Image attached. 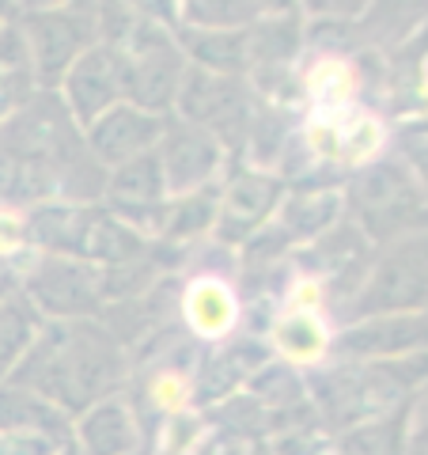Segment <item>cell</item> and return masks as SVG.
<instances>
[{
	"instance_id": "6da1fadb",
	"label": "cell",
	"mask_w": 428,
	"mask_h": 455,
	"mask_svg": "<svg viewBox=\"0 0 428 455\" xmlns=\"http://www.w3.org/2000/svg\"><path fill=\"white\" fill-rule=\"evenodd\" d=\"M107 171L91 160L83 130L57 92H35L0 122V209L27 212L46 202L95 205Z\"/></svg>"
},
{
	"instance_id": "7a4b0ae2",
	"label": "cell",
	"mask_w": 428,
	"mask_h": 455,
	"mask_svg": "<svg viewBox=\"0 0 428 455\" xmlns=\"http://www.w3.org/2000/svg\"><path fill=\"white\" fill-rule=\"evenodd\" d=\"M130 372V349L99 319H46L8 379L76 421L88 406L125 391Z\"/></svg>"
},
{
	"instance_id": "3957f363",
	"label": "cell",
	"mask_w": 428,
	"mask_h": 455,
	"mask_svg": "<svg viewBox=\"0 0 428 455\" xmlns=\"http://www.w3.org/2000/svg\"><path fill=\"white\" fill-rule=\"evenodd\" d=\"M341 197H345V220L361 228L372 247L424 232V179L394 156H379L349 171Z\"/></svg>"
},
{
	"instance_id": "277c9868",
	"label": "cell",
	"mask_w": 428,
	"mask_h": 455,
	"mask_svg": "<svg viewBox=\"0 0 428 455\" xmlns=\"http://www.w3.org/2000/svg\"><path fill=\"white\" fill-rule=\"evenodd\" d=\"M428 239L424 232H409L402 239L376 247L372 266L353 292V300L337 315V326L368 315H409L424 311L428 300Z\"/></svg>"
},
{
	"instance_id": "5b68a950",
	"label": "cell",
	"mask_w": 428,
	"mask_h": 455,
	"mask_svg": "<svg viewBox=\"0 0 428 455\" xmlns=\"http://www.w3.org/2000/svg\"><path fill=\"white\" fill-rule=\"evenodd\" d=\"M258 103L262 99L254 95V88L242 76H220L186 65L170 114L190 125H202L227 148V156H239Z\"/></svg>"
},
{
	"instance_id": "8992f818",
	"label": "cell",
	"mask_w": 428,
	"mask_h": 455,
	"mask_svg": "<svg viewBox=\"0 0 428 455\" xmlns=\"http://www.w3.org/2000/svg\"><path fill=\"white\" fill-rule=\"evenodd\" d=\"M16 27L38 92H57V84L99 42V4L95 8H57V12H20Z\"/></svg>"
},
{
	"instance_id": "52a82bcc",
	"label": "cell",
	"mask_w": 428,
	"mask_h": 455,
	"mask_svg": "<svg viewBox=\"0 0 428 455\" xmlns=\"http://www.w3.org/2000/svg\"><path fill=\"white\" fill-rule=\"evenodd\" d=\"M20 292L42 319H95L107 304L103 269L68 254H38L20 269Z\"/></svg>"
},
{
	"instance_id": "ba28073f",
	"label": "cell",
	"mask_w": 428,
	"mask_h": 455,
	"mask_svg": "<svg viewBox=\"0 0 428 455\" xmlns=\"http://www.w3.org/2000/svg\"><path fill=\"white\" fill-rule=\"evenodd\" d=\"M284 182L277 171L258 167H227L220 179V202H217V224H212V239L220 247H239L247 235H254L262 224L273 220V212L284 197Z\"/></svg>"
},
{
	"instance_id": "9c48e42d",
	"label": "cell",
	"mask_w": 428,
	"mask_h": 455,
	"mask_svg": "<svg viewBox=\"0 0 428 455\" xmlns=\"http://www.w3.org/2000/svg\"><path fill=\"white\" fill-rule=\"evenodd\" d=\"M155 156H160L170 197L217 187V182L227 175V164H232L227 148L209 130L182 122L175 114H167V125H163L160 145H155Z\"/></svg>"
},
{
	"instance_id": "30bf717a",
	"label": "cell",
	"mask_w": 428,
	"mask_h": 455,
	"mask_svg": "<svg viewBox=\"0 0 428 455\" xmlns=\"http://www.w3.org/2000/svg\"><path fill=\"white\" fill-rule=\"evenodd\" d=\"M424 338H428L424 311L353 319L330 334V361H353V364L398 361L409 357V353H424Z\"/></svg>"
},
{
	"instance_id": "8fae6325",
	"label": "cell",
	"mask_w": 428,
	"mask_h": 455,
	"mask_svg": "<svg viewBox=\"0 0 428 455\" xmlns=\"http://www.w3.org/2000/svg\"><path fill=\"white\" fill-rule=\"evenodd\" d=\"M269 341L258 334H232L217 341V349H209L205 357H197L194 368V387H190V403L194 406H220L224 398L239 395L250 383V376L262 364H269Z\"/></svg>"
},
{
	"instance_id": "7c38bea8",
	"label": "cell",
	"mask_w": 428,
	"mask_h": 455,
	"mask_svg": "<svg viewBox=\"0 0 428 455\" xmlns=\"http://www.w3.org/2000/svg\"><path fill=\"white\" fill-rule=\"evenodd\" d=\"M57 95H61L65 110L73 114V122L80 130H88L99 114L125 103L118 53H114L107 42H95L88 53L76 57V65L68 68L61 84H57Z\"/></svg>"
},
{
	"instance_id": "4fadbf2b",
	"label": "cell",
	"mask_w": 428,
	"mask_h": 455,
	"mask_svg": "<svg viewBox=\"0 0 428 455\" xmlns=\"http://www.w3.org/2000/svg\"><path fill=\"white\" fill-rule=\"evenodd\" d=\"M163 125H167V114H148L133 103H118L107 114H99L88 130H83V145H88L91 160L99 167L114 171L160 145Z\"/></svg>"
},
{
	"instance_id": "5bb4252c",
	"label": "cell",
	"mask_w": 428,
	"mask_h": 455,
	"mask_svg": "<svg viewBox=\"0 0 428 455\" xmlns=\"http://www.w3.org/2000/svg\"><path fill=\"white\" fill-rule=\"evenodd\" d=\"M178 319L186 323L190 338L197 341H224L239 331L242 300L232 277L220 274H194L178 289Z\"/></svg>"
},
{
	"instance_id": "9a60e30c",
	"label": "cell",
	"mask_w": 428,
	"mask_h": 455,
	"mask_svg": "<svg viewBox=\"0 0 428 455\" xmlns=\"http://www.w3.org/2000/svg\"><path fill=\"white\" fill-rule=\"evenodd\" d=\"M140 444H145V429H140V414L125 391L88 406L73 421L76 455H130Z\"/></svg>"
},
{
	"instance_id": "2e32d148",
	"label": "cell",
	"mask_w": 428,
	"mask_h": 455,
	"mask_svg": "<svg viewBox=\"0 0 428 455\" xmlns=\"http://www.w3.org/2000/svg\"><path fill=\"white\" fill-rule=\"evenodd\" d=\"M269 353H277L284 364L292 368H319L330 357V334L334 323L322 319V311H304V307H289L269 323Z\"/></svg>"
},
{
	"instance_id": "e0dca14e",
	"label": "cell",
	"mask_w": 428,
	"mask_h": 455,
	"mask_svg": "<svg viewBox=\"0 0 428 455\" xmlns=\"http://www.w3.org/2000/svg\"><path fill=\"white\" fill-rule=\"evenodd\" d=\"M345 217V197H341V187H296L284 190L281 205L273 212V220L284 228V235L292 239L296 247L319 239L322 232Z\"/></svg>"
},
{
	"instance_id": "ac0fdd59",
	"label": "cell",
	"mask_w": 428,
	"mask_h": 455,
	"mask_svg": "<svg viewBox=\"0 0 428 455\" xmlns=\"http://www.w3.org/2000/svg\"><path fill=\"white\" fill-rule=\"evenodd\" d=\"M424 406V398H409L406 406L391 410L383 418L361 421L353 429L337 433L330 455H406L409 436L417 429V410Z\"/></svg>"
},
{
	"instance_id": "d6986e66",
	"label": "cell",
	"mask_w": 428,
	"mask_h": 455,
	"mask_svg": "<svg viewBox=\"0 0 428 455\" xmlns=\"http://www.w3.org/2000/svg\"><path fill=\"white\" fill-rule=\"evenodd\" d=\"M353 27L361 38V50L387 53L424 35V0H368V8Z\"/></svg>"
},
{
	"instance_id": "ffe728a7",
	"label": "cell",
	"mask_w": 428,
	"mask_h": 455,
	"mask_svg": "<svg viewBox=\"0 0 428 455\" xmlns=\"http://www.w3.org/2000/svg\"><path fill=\"white\" fill-rule=\"evenodd\" d=\"M0 433H42L68 444L73 440V418L57 410L50 398L4 379L0 383Z\"/></svg>"
},
{
	"instance_id": "44dd1931",
	"label": "cell",
	"mask_w": 428,
	"mask_h": 455,
	"mask_svg": "<svg viewBox=\"0 0 428 455\" xmlns=\"http://www.w3.org/2000/svg\"><path fill=\"white\" fill-rule=\"evenodd\" d=\"M178 50L186 65L205 68L220 76L247 80V27L242 31H197V27H178Z\"/></svg>"
},
{
	"instance_id": "7402d4cb",
	"label": "cell",
	"mask_w": 428,
	"mask_h": 455,
	"mask_svg": "<svg viewBox=\"0 0 428 455\" xmlns=\"http://www.w3.org/2000/svg\"><path fill=\"white\" fill-rule=\"evenodd\" d=\"M217 202H220V182L182 197H170L167 212H163V228L155 243H167L175 251H186L197 239L212 235V224H217Z\"/></svg>"
},
{
	"instance_id": "603a6c76",
	"label": "cell",
	"mask_w": 428,
	"mask_h": 455,
	"mask_svg": "<svg viewBox=\"0 0 428 455\" xmlns=\"http://www.w3.org/2000/svg\"><path fill=\"white\" fill-rule=\"evenodd\" d=\"M35 92H38V84H35L31 57H27L16 20L0 23V122L16 107H23Z\"/></svg>"
},
{
	"instance_id": "cb8c5ba5",
	"label": "cell",
	"mask_w": 428,
	"mask_h": 455,
	"mask_svg": "<svg viewBox=\"0 0 428 455\" xmlns=\"http://www.w3.org/2000/svg\"><path fill=\"white\" fill-rule=\"evenodd\" d=\"M42 323L46 319L38 315V307L27 300L20 289L0 300V383L16 372V364L23 361V353L31 349Z\"/></svg>"
},
{
	"instance_id": "d4e9b609",
	"label": "cell",
	"mask_w": 428,
	"mask_h": 455,
	"mask_svg": "<svg viewBox=\"0 0 428 455\" xmlns=\"http://www.w3.org/2000/svg\"><path fill=\"white\" fill-rule=\"evenodd\" d=\"M262 16L258 0H178V27L197 31H242Z\"/></svg>"
},
{
	"instance_id": "484cf974",
	"label": "cell",
	"mask_w": 428,
	"mask_h": 455,
	"mask_svg": "<svg viewBox=\"0 0 428 455\" xmlns=\"http://www.w3.org/2000/svg\"><path fill=\"white\" fill-rule=\"evenodd\" d=\"M394 160H402L409 171H417L424 179V114H409L398 118L394 125Z\"/></svg>"
},
{
	"instance_id": "4316f807",
	"label": "cell",
	"mask_w": 428,
	"mask_h": 455,
	"mask_svg": "<svg viewBox=\"0 0 428 455\" xmlns=\"http://www.w3.org/2000/svg\"><path fill=\"white\" fill-rule=\"evenodd\" d=\"M125 16L145 20L155 27H167V31H178V0H114Z\"/></svg>"
},
{
	"instance_id": "83f0119b",
	"label": "cell",
	"mask_w": 428,
	"mask_h": 455,
	"mask_svg": "<svg viewBox=\"0 0 428 455\" xmlns=\"http://www.w3.org/2000/svg\"><path fill=\"white\" fill-rule=\"evenodd\" d=\"M364 8H368V0H299V16H304V20H341V23H356Z\"/></svg>"
},
{
	"instance_id": "f1b7e54d",
	"label": "cell",
	"mask_w": 428,
	"mask_h": 455,
	"mask_svg": "<svg viewBox=\"0 0 428 455\" xmlns=\"http://www.w3.org/2000/svg\"><path fill=\"white\" fill-rule=\"evenodd\" d=\"M65 444L42 433H0V455H57Z\"/></svg>"
},
{
	"instance_id": "f546056e",
	"label": "cell",
	"mask_w": 428,
	"mask_h": 455,
	"mask_svg": "<svg viewBox=\"0 0 428 455\" xmlns=\"http://www.w3.org/2000/svg\"><path fill=\"white\" fill-rule=\"evenodd\" d=\"M212 455H269V444L262 436H224Z\"/></svg>"
},
{
	"instance_id": "4dcf8cb0",
	"label": "cell",
	"mask_w": 428,
	"mask_h": 455,
	"mask_svg": "<svg viewBox=\"0 0 428 455\" xmlns=\"http://www.w3.org/2000/svg\"><path fill=\"white\" fill-rule=\"evenodd\" d=\"M99 0H20V12H57V8H95Z\"/></svg>"
},
{
	"instance_id": "1f68e13d",
	"label": "cell",
	"mask_w": 428,
	"mask_h": 455,
	"mask_svg": "<svg viewBox=\"0 0 428 455\" xmlns=\"http://www.w3.org/2000/svg\"><path fill=\"white\" fill-rule=\"evenodd\" d=\"M20 259H0V300L20 289Z\"/></svg>"
},
{
	"instance_id": "d6a6232c",
	"label": "cell",
	"mask_w": 428,
	"mask_h": 455,
	"mask_svg": "<svg viewBox=\"0 0 428 455\" xmlns=\"http://www.w3.org/2000/svg\"><path fill=\"white\" fill-rule=\"evenodd\" d=\"M20 16V0H0V23H12Z\"/></svg>"
},
{
	"instance_id": "836d02e7",
	"label": "cell",
	"mask_w": 428,
	"mask_h": 455,
	"mask_svg": "<svg viewBox=\"0 0 428 455\" xmlns=\"http://www.w3.org/2000/svg\"><path fill=\"white\" fill-rule=\"evenodd\" d=\"M57 455H76V448H73V440H68V444H65L61 451H57Z\"/></svg>"
},
{
	"instance_id": "e575fe53",
	"label": "cell",
	"mask_w": 428,
	"mask_h": 455,
	"mask_svg": "<svg viewBox=\"0 0 428 455\" xmlns=\"http://www.w3.org/2000/svg\"><path fill=\"white\" fill-rule=\"evenodd\" d=\"M130 455H148V448H145V444H140V448H137V451H130Z\"/></svg>"
}]
</instances>
